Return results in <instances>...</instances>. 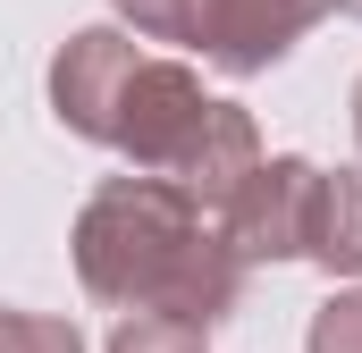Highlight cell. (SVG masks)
I'll return each mask as SVG.
<instances>
[{
    "mask_svg": "<svg viewBox=\"0 0 362 353\" xmlns=\"http://www.w3.org/2000/svg\"><path fill=\"white\" fill-rule=\"evenodd\" d=\"M312 202H320V160L278 152V160H262V169L236 185V202L219 210V236H228V253L245 269L303 261V244H312Z\"/></svg>",
    "mask_w": 362,
    "mask_h": 353,
    "instance_id": "cell-3",
    "label": "cell"
},
{
    "mask_svg": "<svg viewBox=\"0 0 362 353\" xmlns=\"http://www.w3.org/2000/svg\"><path fill=\"white\" fill-rule=\"evenodd\" d=\"M262 169V135H253V109L245 101H211V118H202V135H194V152H185V169L169 176L194 210H228L236 202V185Z\"/></svg>",
    "mask_w": 362,
    "mask_h": 353,
    "instance_id": "cell-5",
    "label": "cell"
},
{
    "mask_svg": "<svg viewBox=\"0 0 362 353\" xmlns=\"http://www.w3.org/2000/svg\"><path fill=\"white\" fill-rule=\"evenodd\" d=\"M303 261H320L329 277H362V169H320Z\"/></svg>",
    "mask_w": 362,
    "mask_h": 353,
    "instance_id": "cell-6",
    "label": "cell"
},
{
    "mask_svg": "<svg viewBox=\"0 0 362 353\" xmlns=\"http://www.w3.org/2000/svg\"><path fill=\"white\" fill-rule=\"evenodd\" d=\"M303 353H362V286H354V294H329V303L312 311Z\"/></svg>",
    "mask_w": 362,
    "mask_h": 353,
    "instance_id": "cell-10",
    "label": "cell"
},
{
    "mask_svg": "<svg viewBox=\"0 0 362 353\" xmlns=\"http://www.w3.org/2000/svg\"><path fill=\"white\" fill-rule=\"evenodd\" d=\"M135 34H152V42H194L202 51V8L211 0H110Z\"/></svg>",
    "mask_w": 362,
    "mask_h": 353,
    "instance_id": "cell-7",
    "label": "cell"
},
{
    "mask_svg": "<svg viewBox=\"0 0 362 353\" xmlns=\"http://www.w3.org/2000/svg\"><path fill=\"white\" fill-rule=\"evenodd\" d=\"M51 109H59L68 135L118 152L127 176L169 185L194 152V135H202V118H211V92H202L194 68L135 51L118 25H85L51 59Z\"/></svg>",
    "mask_w": 362,
    "mask_h": 353,
    "instance_id": "cell-2",
    "label": "cell"
},
{
    "mask_svg": "<svg viewBox=\"0 0 362 353\" xmlns=\"http://www.w3.org/2000/svg\"><path fill=\"white\" fill-rule=\"evenodd\" d=\"M0 353H85V337L51 311H0Z\"/></svg>",
    "mask_w": 362,
    "mask_h": 353,
    "instance_id": "cell-9",
    "label": "cell"
},
{
    "mask_svg": "<svg viewBox=\"0 0 362 353\" xmlns=\"http://www.w3.org/2000/svg\"><path fill=\"white\" fill-rule=\"evenodd\" d=\"M337 0H211L202 8V59L219 76H262L278 68Z\"/></svg>",
    "mask_w": 362,
    "mask_h": 353,
    "instance_id": "cell-4",
    "label": "cell"
},
{
    "mask_svg": "<svg viewBox=\"0 0 362 353\" xmlns=\"http://www.w3.org/2000/svg\"><path fill=\"white\" fill-rule=\"evenodd\" d=\"M354 143H362V76H354Z\"/></svg>",
    "mask_w": 362,
    "mask_h": 353,
    "instance_id": "cell-11",
    "label": "cell"
},
{
    "mask_svg": "<svg viewBox=\"0 0 362 353\" xmlns=\"http://www.w3.org/2000/svg\"><path fill=\"white\" fill-rule=\"evenodd\" d=\"M76 277L93 303L110 311H152V320H185V328H219L245 303V261L228 253L219 219L194 210L177 185L160 176H110L93 185V202L76 210Z\"/></svg>",
    "mask_w": 362,
    "mask_h": 353,
    "instance_id": "cell-1",
    "label": "cell"
},
{
    "mask_svg": "<svg viewBox=\"0 0 362 353\" xmlns=\"http://www.w3.org/2000/svg\"><path fill=\"white\" fill-rule=\"evenodd\" d=\"M110 353H211V337L185 328V320H152V311H135V320L110 328Z\"/></svg>",
    "mask_w": 362,
    "mask_h": 353,
    "instance_id": "cell-8",
    "label": "cell"
},
{
    "mask_svg": "<svg viewBox=\"0 0 362 353\" xmlns=\"http://www.w3.org/2000/svg\"><path fill=\"white\" fill-rule=\"evenodd\" d=\"M337 8H346V17H362V0H337Z\"/></svg>",
    "mask_w": 362,
    "mask_h": 353,
    "instance_id": "cell-12",
    "label": "cell"
}]
</instances>
